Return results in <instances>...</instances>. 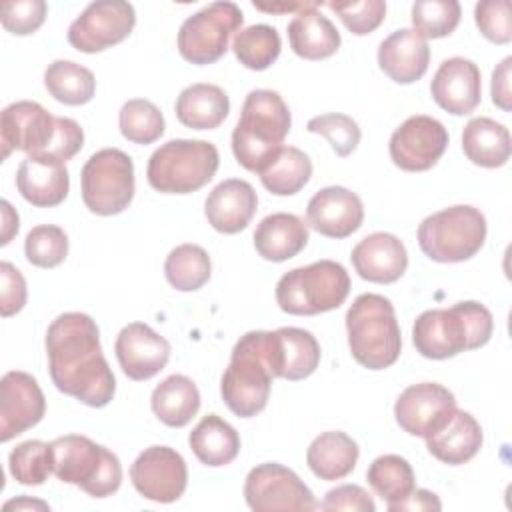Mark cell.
Segmentation results:
<instances>
[{"mask_svg": "<svg viewBox=\"0 0 512 512\" xmlns=\"http://www.w3.org/2000/svg\"><path fill=\"white\" fill-rule=\"evenodd\" d=\"M306 130L312 134L324 136L330 142L336 156L340 158L350 156L358 148L362 138L358 122L352 116L340 114V112H330V114H320L310 118L306 124Z\"/></svg>", "mask_w": 512, "mask_h": 512, "instance_id": "44", "label": "cell"}, {"mask_svg": "<svg viewBox=\"0 0 512 512\" xmlns=\"http://www.w3.org/2000/svg\"><path fill=\"white\" fill-rule=\"evenodd\" d=\"M244 500L254 512H310L320 508V502L300 476L278 462H264L248 472Z\"/></svg>", "mask_w": 512, "mask_h": 512, "instance_id": "13", "label": "cell"}, {"mask_svg": "<svg viewBox=\"0 0 512 512\" xmlns=\"http://www.w3.org/2000/svg\"><path fill=\"white\" fill-rule=\"evenodd\" d=\"M54 476L74 484L92 498L112 496L122 484V464L106 446L82 434L58 436L50 442Z\"/></svg>", "mask_w": 512, "mask_h": 512, "instance_id": "7", "label": "cell"}, {"mask_svg": "<svg viewBox=\"0 0 512 512\" xmlns=\"http://www.w3.org/2000/svg\"><path fill=\"white\" fill-rule=\"evenodd\" d=\"M258 208V196L250 182L228 178L216 184L206 202L204 214L208 224L220 234H238L244 230Z\"/></svg>", "mask_w": 512, "mask_h": 512, "instance_id": "24", "label": "cell"}, {"mask_svg": "<svg viewBox=\"0 0 512 512\" xmlns=\"http://www.w3.org/2000/svg\"><path fill=\"white\" fill-rule=\"evenodd\" d=\"M386 508L390 512H404V510H410V512H418V510H442V502L440 498L430 492V490H424V488H414L406 498L394 502V504H386Z\"/></svg>", "mask_w": 512, "mask_h": 512, "instance_id": "51", "label": "cell"}, {"mask_svg": "<svg viewBox=\"0 0 512 512\" xmlns=\"http://www.w3.org/2000/svg\"><path fill=\"white\" fill-rule=\"evenodd\" d=\"M454 394L438 382H418L402 390L394 404L398 426L410 434L428 438L438 432L454 414Z\"/></svg>", "mask_w": 512, "mask_h": 512, "instance_id": "17", "label": "cell"}, {"mask_svg": "<svg viewBox=\"0 0 512 512\" xmlns=\"http://www.w3.org/2000/svg\"><path fill=\"white\" fill-rule=\"evenodd\" d=\"M4 510H10V508H16V510H50V506L42 500H30L28 496H20L16 500H8L4 506Z\"/></svg>", "mask_w": 512, "mask_h": 512, "instance_id": "54", "label": "cell"}, {"mask_svg": "<svg viewBox=\"0 0 512 512\" xmlns=\"http://www.w3.org/2000/svg\"><path fill=\"white\" fill-rule=\"evenodd\" d=\"M48 372L66 396L102 408L116 394V378L102 354L100 330L84 312H64L46 330Z\"/></svg>", "mask_w": 512, "mask_h": 512, "instance_id": "1", "label": "cell"}, {"mask_svg": "<svg viewBox=\"0 0 512 512\" xmlns=\"http://www.w3.org/2000/svg\"><path fill=\"white\" fill-rule=\"evenodd\" d=\"M318 2H272V4H266V2H254V8L256 10H262V12H268V14H280V12H302V10H308L312 6H316Z\"/></svg>", "mask_w": 512, "mask_h": 512, "instance_id": "53", "label": "cell"}, {"mask_svg": "<svg viewBox=\"0 0 512 512\" xmlns=\"http://www.w3.org/2000/svg\"><path fill=\"white\" fill-rule=\"evenodd\" d=\"M484 214L468 204L448 206L426 216L418 226V246L434 262L454 264L470 260L486 240Z\"/></svg>", "mask_w": 512, "mask_h": 512, "instance_id": "10", "label": "cell"}, {"mask_svg": "<svg viewBox=\"0 0 512 512\" xmlns=\"http://www.w3.org/2000/svg\"><path fill=\"white\" fill-rule=\"evenodd\" d=\"M450 142L444 124L432 116L406 118L390 136V160L406 172H426L442 158Z\"/></svg>", "mask_w": 512, "mask_h": 512, "instance_id": "15", "label": "cell"}, {"mask_svg": "<svg viewBox=\"0 0 512 512\" xmlns=\"http://www.w3.org/2000/svg\"><path fill=\"white\" fill-rule=\"evenodd\" d=\"M428 452L448 464L458 466L472 460L482 446V428L478 420L466 410H454L452 418L432 436L424 438Z\"/></svg>", "mask_w": 512, "mask_h": 512, "instance_id": "27", "label": "cell"}, {"mask_svg": "<svg viewBox=\"0 0 512 512\" xmlns=\"http://www.w3.org/2000/svg\"><path fill=\"white\" fill-rule=\"evenodd\" d=\"M220 166L218 148L208 140H168L146 166L148 184L162 194H190L204 188Z\"/></svg>", "mask_w": 512, "mask_h": 512, "instance_id": "8", "label": "cell"}, {"mask_svg": "<svg viewBox=\"0 0 512 512\" xmlns=\"http://www.w3.org/2000/svg\"><path fill=\"white\" fill-rule=\"evenodd\" d=\"M434 102L454 116H464L476 110L482 100V76L476 62L452 56L442 60L430 82Z\"/></svg>", "mask_w": 512, "mask_h": 512, "instance_id": "20", "label": "cell"}, {"mask_svg": "<svg viewBox=\"0 0 512 512\" xmlns=\"http://www.w3.org/2000/svg\"><path fill=\"white\" fill-rule=\"evenodd\" d=\"M244 14L234 2H212L188 16L178 30V52L186 62L204 66L220 60L230 36L240 32Z\"/></svg>", "mask_w": 512, "mask_h": 512, "instance_id": "12", "label": "cell"}, {"mask_svg": "<svg viewBox=\"0 0 512 512\" xmlns=\"http://www.w3.org/2000/svg\"><path fill=\"white\" fill-rule=\"evenodd\" d=\"M274 378H282L280 338L276 330H250L232 348L220 396L232 414L252 418L266 408Z\"/></svg>", "mask_w": 512, "mask_h": 512, "instance_id": "2", "label": "cell"}, {"mask_svg": "<svg viewBox=\"0 0 512 512\" xmlns=\"http://www.w3.org/2000/svg\"><path fill=\"white\" fill-rule=\"evenodd\" d=\"M258 176L270 194L292 196L298 194L312 178V160L296 146H282Z\"/></svg>", "mask_w": 512, "mask_h": 512, "instance_id": "34", "label": "cell"}, {"mask_svg": "<svg viewBox=\"0 0 512 512\" xmlns=\"http://www.w3.org/2000/svg\"><path fill=\"white\" fill-rule=\"evenodd\" d=\"M2 160L14 150L26 156H54L62 162L74 158L84 146V130L66 116H52L32 100L8 104L0 114Z\"/></svg>", "mask_w": 512, "mask_h": 512, "instance_id": "3", "label": "cell"}, {"mask_svg": "<svg viewBox=\"0 0 512 512\" xmlns=\"http://www.w3.org/2000/svg\"><path fill=\"white\" fill-rule=\"evenodd\" d=\"M430 64L428 40L414 28H400L386 36L378 46L380 70L398 84L420 80Z\"/></svg>", "mask_w": 512, "mask_h": 512, "instance_id": "25", "label": "cell"}, {"mask_svg": "<svg viewBox=\"0 0 512 512\" xmlns=\"http://www.w3.org/2000/svg\"><path fill=\"white\" fill-rule=\"evenodd\" d=\"M136 12L124 0H98L88 4L68 28V42L84 54L102 52L130 36Z\"/></svg>", "mask_w": 512, "mask_h": 512, "instance_id": "14", "label": "cell"}, {"mask_svg": "<svg viewBox=\"0 0 512 512\" xmlns=\"http://www.w3.org/2000/svg\"><path fill=\"white\" fill-rule=\"evenodd\" d=\"M28 298L26 290V280L22 272L10 264L2 262L0 264V314L2 318H10L18 314Z\"/></svg>", "mask_w": 512, "mask_h": 512, "instance_id": "48", "label": "cell"}, {"mask_svg": "<svg viewBox=\"0 0 512 512\" xmlns=\"http://www.w3.org/2000/svg\"><path fill=\"white\" fill-rule=\"evenodd\" d=\"M48 4L44 0H16L0 6L2 26L16 36L34 34L46 20Z\"/></svg>", "mask_w": 512, "mask_h": 512, "instance_id": "46", "label": "cell"}, {"mask_svg": "<svg viewBox=\"0 0 512 512\" xmlns=\"http://www.w3.org/2000/svg\"><path fill=\"white\" fill-rule=\"evenodd\" d=\"M474 20L482 36L494 44L512 40V16L508 0H482L474 8Z\"/></svg>", "mask_w": 512, "mask_h": 512, "instance_id": "47", "label": "cell"}, {"mask_svg": "<svg viewBox=\"0 0 512 512\" xmlns=\"http://www.w3.org/2000/svg\"><path fill=\"white\" fill-rule=\"evenodd\" d=\"M44 86L48 94L66 104V106H82L94 98L96 78L92 70L72 60H54L44 70Z\"/></svg>", "mask_w": 512, "mask_h": 512, "instance_id": "35", "label": "cell"}, {"mask_svg": "<svg viewBox=\"0 0 512 512\" xmlns=\"http://www.w3.org/2000/svg\"><path fill=\"white\" fill-rule=\"evenodd\" d=\"M320 2L308 10L294 14L288 24L290 48L304 60H324L338 52L340 32L336 26L318 10Z\"/></svg>", "mask_w": 512, "mask_h": 512, "instance_id": "28", "label": "cell"}, {"mask_svg": "<svg viewBox=\"0 0 512 512\" xmlns=\"http://www.w3.org/2000/svg\"><path fill=\"white\" fill-rule=\"evenodd\" d=\"M292 126L288 104L274 90L248 92L240 118L232 132V152L236 162L248 172H260L284 146Z\"/></svg>", "mask_w": 512, "mask_h": 512, "instance_id": "5", "label": "cell"}, {"mask_svg": "<svg viewBox=\"0 0 512 512\" xmlns=\"http://www.w3.org/2000/svg\"><path fill=\"white\" fill-rule=\"evenodd\" d=\"M80 186L82 202L92 214H120L134 198V162L120 148H102L82 166Z\"/></svg>", "mask_w": 512, "mask_h": 512, "instance_id": "11", "label": "cell"}, {"mask_svg": "<svg viewBox=\"0 0 512 512\" xmlns=\"http://www.w3.org/2000/svg\"><path fill=\"white\" fill-rule=\"evenodd\" d=\"M150 406L162 424L170 428H182L200 410L198 386L184 374H172L152 390Z\"/></svg>", "mask_w": 512, "mask_h": 512, "instance_id": "32", "label": "cell"}, {"mask_svg": "<svg viewBox=\"0 0 512 512\" xmlns=\"http://www.w3.org/2000/svg\"><path fill=\"white\" fill-rule=\"evenodd\" d=\"M46 414V398L38 380L10 370L0 380V440L8 442L36 426Z\"/></svg>", "mask_w": 512, "mask_h": 512, "instance_id": "18", "label": "cell"}, {"mask_svg": "<svg viewBox=\"0 0 512 512\" xmlns=\"http://www.w3.org/2000/svg\"><path fill=\"white\" fill-rule=\"evenodd\" d=\"M130 480L136 492L152 502H176L188 484V468L180 452L170 446L142 450L130 466Z\"/></svg>", "mask_w": 512, "mask_h": 512, "instance_id": "16", "label": "cell"}, {"mask_svg": "<svg viewBox=\"0 0 512 512\" xmlns=\"http://www.w3.org/2000/svg\"><path fill=\"white\" fill-rule=\"evenodd\" d=\"M306 222L326 238H348L364 222V206L358 194L344 186L318 190L306 206Z\"/></svg>", "mask_w": 512, "mask_h": 512, "instance_id": "21", "label": "cell"}, {"mask_svg": "<svg viewBox=\"0 0 512 512\" xmlns=\"http://www.w3.org/2000/svg\"><path fill=\"white\" fill-rule=\"evenodd\" d=\"M308 244V224L296 214L276 212L262 218L254 230V248L268 262L294 258Z\"/></svg>", "mask_w": 512, "mask_h": 512, "instance_id": "26", "label": "cell"}, {"mask_svg": "<svg viewBox=\"0 0 512 512\" xmlns=\"http://www.w3.org/2000/svg\"><path fill=\"white\" fill-rule=\"evenodd\" d=\"M212 274L208 252L198 244H180L170 250L164 262V276L168 284L180 292L200 290Z\"/></svg>", "mask_w": 512, "mask_h": 512, "instance_id": "36", "label": "cell"}, {"mask_svg": "<svg viewBox=\"0 0 512 512\" xmlns=\"http://www.w3.org/2000/svg\"><path fill=\"white\" fill-rule=\"evenodd\" d=\"M350 260L356 274L374 284H392L408 268L406 246L390 232H372L362 238L352 248Z\"/></svg>", "mask_w": 512, "mask_h": 512, "instance_id": "22", "label": "cell"}, {"mask_svg": "<svg viewBox=\"0 0 512 512\" xmlns=\"http://www.w3.org/2000/svg\"><path fill=\"white\" fill-rule=\"evenodd\" d=\"M18 228H20V224H18L16 210L10 206L8 200H2V240H0V244L6 246L12 240V236L18 234Z\"/></svg>", "mask_w": 512, "mask_h": 512, "instance_id": "52", "label": "cell"}, {"mask_svg": "<svg viewBox=\"0 0 512 512\" xmlns=\"http://www.w3.org/2000/svg\"><path fill=\"white\" fill-rule=\"evenodd\" d=\"M8 470L18 484L40 486L54 474L52 446L42 440L20 442L8 456Z\"/></svg>", "mask_w": 512, "mask_h": 512, "instance_id": "41", "label": "cell"}, {"mask_svg": "<svg viewBox=\"0 0 512 512\" xmlns=\"http://www.w3.org/2000/svg\"><path fill=\"white\" fill-rule=\"evenodd\" d=\"M232 50L244 68L260 72L276 62L282 50V40L274 26L254 24L234 36Z\"/></svg>", "mask_w": 512, "mask_h": 512, "instance_id": "38", "label": "cell"}, {"mask_svg": "<svg viewBox=\"0 0 512 512\" xmlns=\"http://www.w3.org/2000/svg\"><path fill=\"white\" fill-rule=\"evenodd\" d=\"M282 346V378L304 380L320 364V344L316 336L304 328L282 326L276 330Z\"/></svg>", "mask_w": 512, "mask_h": 512, "instance_id": "37", "label": "cell"}, {"mask_svg": "<svg viewBox=\"0 0 512 512\" xmlns=\"http://www.w3.org/2000/svg\"><path fill=\"white\" fill-rule=\"evenodd\" d=\"M320 510L328 512H338V510H348V512H374L376 504L372 496L358 484H342L326 492L324 500L320 502Z\"/></svg>", "mask_w": 512, "mask_h": 512, "instance_id": "49", "label": "cell"}, {"mask_svg": "<svg viewBox=\"0 0 512 512\" xmlns=\"http://www.w3.org/2000/svg\"><path fill=\"white\" fill-rule=\"evenodd\" d=\"M24 254L32 266L56 268L68 256V236L60 226L40 224L34 226L24 240Z\"/></svg>", "mask_w": 512, "mask_h": 512, "instance_id": "43", "label": "cell"}, {"mask_svg": "<svg viewBox=\"0 0 512 512\" xmlns=\"http://www.w3.org/2000/svg\"><path fill=\"white\" fill-rule=\"evenodd\" d=\"M350 292V276L340 262L318 260L286 272L276 284V302L292 316H316L336 310Z\"/></svg>", "mask_w": 512, "mask_h": 512, "instance_id": "9", "label": "cell"}, {"mask_svg": "<svg viewBox=\"0 0 512 512\" xmlns=\"http://www.w3.org/2000/svg\"><path fill=\"white\" fill-rule=\"evenodd\" d=\"M360 448L346 432L328 430L316 436L306 450L310 472L326 482L346 478L358 462Z\"/></svg>", "mask_w": 512, "mask_h": 512, "instance_id": "30", "label": "cell"}, {"mask_svg": "<svg viewBox=\"0 0 512 512\" xmlns=\"http://www.w3.org/2000/svg\"><path fill=\"white\" fill-rule=\"evenodd\" d=\"M190 450L204 466H226L240 454V436L218 414H206L188 436Z\"/></svg>", "mask_w": 512, "mask_h": 512, "instance_id": "33", "label": "cell"}, {"mask_svg": "<svg viewBox=\"0 0 512 512\" xmlns=\"http://www.w3.org/2000/svg\"><path fill=\"white\" fill-rule=\"evenodd\" d=\"M462 8L456 0H418L412 4V26L424 38L450 36L460 24Z\"/></svg>", "mask_w": 512, "mask_h": 512, "instance_id": "42", "label": "cell"}, {"mask_svg": "<svg viewBox=\"0 0 512 512\" xmlns=\"http://www.w3.org/2000/svg\"><path fill=\"white\" fill-rule=\"evenodd\" d=\"M174 112L178 122L186 128L214 130L228 118L230 98L220 86L198 82L178 94Z\"/></svg>", "mask_w": 512, "mask_h": 512, "instance_id": "29", "label": "cell"}, {"mask_svg": "<svg viewBox=\"0 0 512 512\" xmlns=\"http://www.w3.org/2000/svg\"><path fill=\"white\" fill-rule=\"evenodd\" d=\"M464 156L482 168H500L510 160L512 140L504 124L488 118H470L462 130Z\"/></svg>", "mask_w": 512, "mask_h": 512, "instance_id": "31", "label": "cell"}, {"mask_svg": "<svg viewBox=\"0 0 512 512\" xmlns=\"http://www.w3.org/2000/svg\"><path fill=\"white\" fill-rule=\"evenodd\" d=\"M366 480L386 504H394L414 490V470L410 462L398 454L374 458L366 470Z\"/></svg>", "mask_w": 512, "mask_h": 512, "instance_id": "39", "label": "cell"}, {"mask_svg": "<svg viewBox=\"0 0 512 512\" xmlns=\"http://www.w3.org/2000/svg\"><path fill=\"white\" fill-rule=\"evenodd\" d=\"M348 348L352 358L368 370L392 366L402 352V336L392 302L374 292L354 298L346 312Z\"/></svg>", "mask_w": 512, "mask_h": 512, "instance_id": "6", "label": "cell"}, {"mask_svg": "<svg viewBox=\"0 0 512 512\" xmlns=\"http://www.w3.org/2000/svg\"><path fill=\"white\" fill-rule=\"evenodd\" d=\"M122 372L136 382L154 378L170 360V342L144 322L126 324L114 342Z\"/></svg>", "mask_w": 512, "mask_h": 512, "instance_id": "19", "label": "cell"}, {"mask_svg": "<svg viewBox=\"0 0 512 512\" xmlns=\"http://www.w3.org/2000/svg\"><path fill=\"white\" fill-rule=\"evenodd\" d=\"M16 188L36 208L62 204L70 190L66 162L54 156H26L16 172Z\"/></svg>", "mask_w": 512, "mask_h": 512, "instance_id": "23", "label": "cell"}, {"mask_svg": "<svg viewBox=\"0 0 512 512\" xmlns=\"http://www.w3.org/2000/svg\"><path fill=\"white\" fill-rule=\"evenodd\" d=\"M120 134L132 144H152L164 134V116L160 108L146 98H132L122 104L118 114Z\"/></svg>", "mask_w": 512, "mask_h": 512, "instance_id": "40", "label": "cell"}, {"mask_svg": "<svg viewBox=\"0 0 512 512\" xmlns=\"http://www.w3.org/2000/svg\"><path fill=\"white\" fill-rule=\"evenodd\" d=\"M326 6L334 10L344 22V26L356 36H366L374 32L386 18V2L382 0L328 2Z\"/></svg>", "mask_w": 512, "mask_h": 512, "instance_id": "45", "label": "cell"}, {"mask_svg": "<svg viewBox=\"0 0 512 512\" xmlns=\"http://www.w3.org/2000/svg\"><path fill=\"white\" fill-rule=\"evenodd\" d=\"M510 64L512 56H506L492 72V84H490V96L494 106H498L504 112H510L512 94H510Z\"/></svg>", "mask_w": 512, "mask_h": 512, "instance_id": "50", "label": "cell"}, {"mask_svg": "<svg viewBox=\"0 0 512 512\" xmlns=\"http://www.w3.org/2000/svg\"><path fill=\"white\" fill-rule=\"evenodd\" d=\"M494 332L492 312L474 300L450 308L424 310L412 326V344L420 356L446 360L488 344Z\"/></svg>", "mask_w": 512, "mask_h": 512, "instance_id": "4", "label": "cell"}]
</instances>
